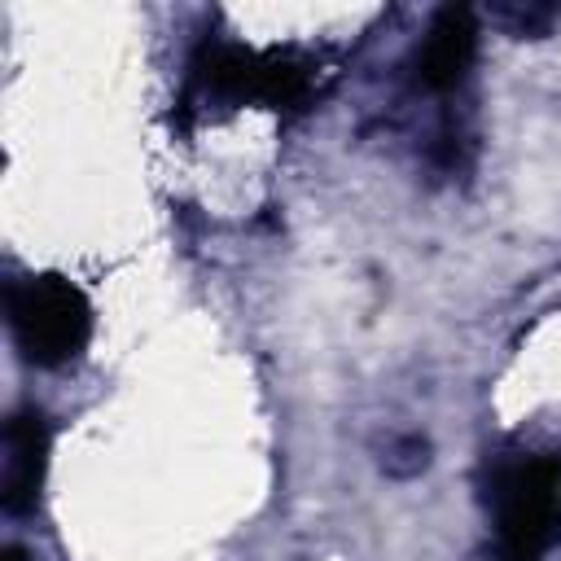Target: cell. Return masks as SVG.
<instances>
[{
  "label": "cell",
  "instance_id": "1",
  "mask_svg": "<svg viewBox=\"0 0 561 561\" xmlns=\"http://www.w3.org/2000/svg\"><path fill=\"white\" fill-rule=\"evenodd\" d=\"M9 324L18 351L39 368H61L92 337V302L66 276H26L9 285Z\"/></svg>",
  "mask_w": 561,
  "mask_h": 561
},
{
  "label": "cell",
  "instance_id": "2",
  "mask_svg": "<svg viewBox=\"0 0 561 561\" xmlns=\"http://www.w3.org/2000/svg\"><path fill=\"white\" fill-rule=\"evenodd\" d=\"M495 522L504 561H539L561 535V460L522 456L495 478Z\"/></svg>",
  "mask_w": 561,
  "mask_h": 561
},
{
  "label": "cell",
  "instance_id": "3",
  "mask_svg": "<svg viewBox=\"0 0 561 561\" xmlns=\"http://www.w3.org/2000/svg\"><path fill=\"white\" fill-rule=\"evenodd\" d=\"M193 70H197L202 92L219 101H259L272 110H294L311 92L307 66L289 57H263L250 48H232V44H210Z\"/></svg>",
  "mask_w": 561,
  "mask_h": 561
},
{
  "label": "cell",
  "instance_id": "4",
  "mask_svg": "<svg viewBox=\"0 0 561 561\" xmlns=\"http://www.w3.org/2000/svg\"><path fill=\"white\" fill-rule=\"evenodd\" d=\"M473 57H478V22H473V9L447 4V9L434 13V22L425 31V44L416 53V79L430 92H451V88H460L469 79Z\"/></svg>",
  "mask_w": 561,
  "mask_h": 561
},
{
  "label": "cell",
  "instance_id": "5",
  "mask_svg": "<svg viewBox=\"0 0 561 561\" xmlns=\"http://www.w3.org/2000/svg\"><path fill=\"white\" fill-rule=\"evenodd\" d=\"M48 473V425L39 412H18L4 430V478H0V500L4 513H31L39 504V486Z\"/></svg>",
  "mask_w": 561,
  "mask_h": 561
},
{
  "label": "cell",
  "instance_id": "6",
  "mask_svg": "<svg viewBox=\"0 0 561 561\" xmlns=\"http://www.w3.org/2000/svg\"><path fill=\"white\" fill-rule=\"evenodd\" d=\"M495 18H500L513 35H543V31L557 22V9H552V4H500Z\"/></svg>",
  "mask_w": 561,
  "mask_h": 561
},
{
  "label": "cell",
  "instance_id": "7",
  "mask_svg": "<svg viewBox=\"0 0 561 561\" xmlns=\"http://www.w3.org/2000/svg\"><path fill=\"white\" fill-rule=\"evenodd\" d=\"M425 460H430V443H425V438H416V434L399 438V443L386 451V469H390V473H399V478L421 473V469H425Z\"/></svg>",
  "mask_w": 561,
  "mask_h": 561
},
{
  "label": "cell",
  "instance_id": "8",
  "mask_svg": "<svg viewBox=\"0 0 561 561\" xmlns=\"http://www.w3.org/2000/svg\"><path fill=\"white\" fill-rule=\"evenodd\" d=\"M0 561H26V557H22V548H4V557H0Z\"/></svg>",
  "mask_w": 561,
  "mask_h": 561
}]
</instances>
